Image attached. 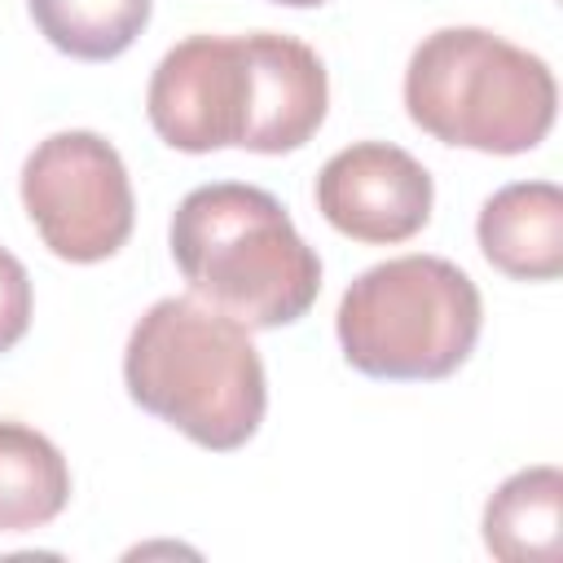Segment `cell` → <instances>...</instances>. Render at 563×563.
Masks as SVG:
<instances>
[{"label":"cell","instance_id":"cell-1","mask_svg":"<svg viewBox=\"0 0 563 563\" xmlns=\"http://www.w3.org/2000/svg\"><path fill=\"white\" fill-rule=\"evenodd\" d=\"M128 396L211 453L242 449L264 422V361L251 330L198 295L145 308L123 352Z\"/></svg>","mask_w":563,"mask_h":563},{"label":"cell","instance_id":"cell-2","mask_svg":"<svg viewBox=\"0 0 563 563\" xmlns=\"http://www.w3.org/2000/svg\"><path fill=\"white\" fill-rule=\"evenodd\" d=\"M172 260L189 290L242 321L277 330L299 321L321 290V260L286 207L255 185H198L172 216Z\"/></svg>","mask_w":563,"mask_h":563},{"label":"cell","instance_id":"cell-3","mask_svg":"<svg viewBox=\"0 0 563 563\" xmlns=\"http://www.w3.org/2000/svg\"><path fill=\"white\" fill-rule=\"evenodd\" d=\"M559 88L550 66L484 31L444 26L427 35L405 70L409 119L444 145L479 154H523L554 128Z\"/></svg>","mask_w":563,"mask_h":563},{"label":"cell","instance_id":"cell-4","mask_svg":"<svg viewBox=\"0 0 563 563\" xmlns=\"http://www.w3.org/2000/svg\"><path fill=\"white\" fill-rule=\"evenodd\" d=\"M475 282L440 255H396L365 268L339 299V343L352 369L391 383L453 374L479 339Z\"/></svg>","mask_w":563,"mask_h":563},{"label":"cell","instance_id":"cell-5","mask_svg":"<svg viewBox=\"0 0 563 563\" xmlns=\"http://www.w3.org/2000/svg\"><path fill=\"white\" fill-rule=\"evenodd\" d=\"M22 207L57 260H110L132 233V180L97 132H53L22 163Z\"/></svg>","mask_w":563,"mask_h":563},{"label":"cell","instance_id":"cell-6","mask_svg":"<svg viewBox=\"0 0 563 563\" xmlns=\"http://www.w3.org/2000/svg\"><path fill=\"white\" fill-rule=\"evenodd\" d=\"M251 97L255 75L246 35H189L154 66L145 110L172 150L211 154L246 141Z\"/></svg>","mask_w":563,"mask_h":563},{"label":"cell","instance_id":"cell-7","mask_svg":"<svg viewBox=\"0 0 563 563\" xmlns=\"http://www.w3.org/2000/svg\"><path fill=\"white\" fill-rule=\"evenodd\" d=\"M427 167L391 141H356L339 150L317 176L321 216L356 242H405L431 220Z\"/></svg>","mask_w":563,"mask_h":563},{"label":"cell","instance_id":"cell-8","mask_svg":"<svg viewBox=\"0 0 563 563\" xmlns=\"http://www.w3.org/2000/svg\"><path fill=\"white\" fill-rule=\"evenodd\" d=\"M255 97H251V128L242 150L255 154H286L317 136L325 106H330V79L321 57L277 31H251L246 35Z\"/></svg>","mask_w":563,"mask_h":563},{"label":"cell","instance_id":"cell-9","mask_svg":"<svg viewBox=\"0 0 563 563\" xmlns=\"http://www.w3.org/2000/svg\"><path fill=\"white\" fill-rule=\"evenodd\" d=\"M479 251L493 268L519 282L563 273V194L550 180H515L479 207Z\"/></svg>","mask_w":563,"mask_h":563},{"label":"cell","instance_id":"cell-10","mask_svg":"<svg viewBox=\"0 0 563 563\" xmlns=\"http://www.w3.org/2000/svg\"><path fill=\"white\" fill-rule=\"evenodd\" d=\"M484 545L501 563H554L563 554L559 466L515 471L484 506Z\"/></svg>","mask_w":563,"mask_h":563},{"label":"cell","instance_id":"cell-11","mask_svg":"<svg viewBox=\"0 0 563 563\" xmlns=\"http://www.w3.org/2000/svg\"><path fill=\"white\" fill-rule=\"evenodd\" d=\"M70 501V466L62 449L26 422L0 418V532H31Z\"/></svg>","mask_w":563,"mask_h":563},{"label":"cell","instance_id":"cell-12","mask_svg":"<svg viewBox=\"0 0 563 563\" xmlns=\"http://www.w3.org/2000/svg\"><path fill=\"white\" fill-rule=\"evenodd\" d=\"M40 35L79 62L119 57L150 22L154 0H26Z\"/></svg>","mask_w":563,"mask_h":563},{"label":"cell","instance_id":"cell-13","mask_svg":"<svg viewBox=\"0 0 563 563\" xmlns=\"http://www.w3.org/2000/svg\"><path fill=\"white\" fill-rule=\"evenodd\" d=\"M31 325V277L13 251L0 246V352H9Z\"/></svg>","mask_w":563,"mask_h":563},{"label":"cell","instance_id":"cell-14","mask_svg":"<svg viewBox=\"0 0 563 563\" xmlns=\"http://www.w3.org/2000/svg\"><path fill=\"white\" fill-rule=\"evenodd\" d=\"M273 4H290V9H312V4H325V0H273Z\"/></svg>","mask_w":563,"mask_h":563}]
</instances>
